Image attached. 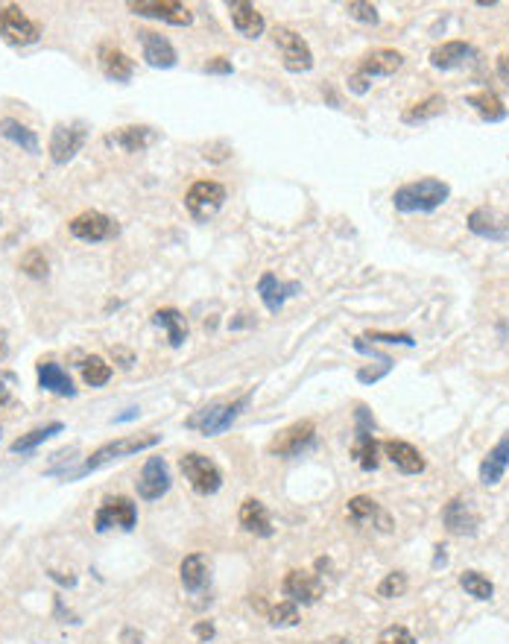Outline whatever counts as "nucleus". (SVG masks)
I'll list each match as a JSON object with an SVG mask.
<instances>
[{
  "label": "nucleus",
  "mask_w": 509,
  "mask_h": 644,
  "mask_svg": "<svg viewBox=\"0 0 509 644\" xmlns=\"http://www.w3.org/2000/svg\"><path fill=\"white\" fill-rule=\"evenodd\" d=\"M451 197V185L442 179H419L410 185H401L392 194V206L401 214H430L439 206H445Z\"/></svg>",
  "instance_id": "obj_1"
},
{
  "label": "nucleus",
  "mask_w": 509,
  "mask_h": 644,
  "mask_svg": "<svg viewBox=\"0 0 509 644\" xmlns=\"http://www.w3.org/2000/svg\"><path fill=\"white\" fill-rule=\"evenodd\" d=\"M161 437L158 434H132V437H123V439H114V442H105L100 446L94 454L85 460V463L76 469L71 477H80V475H89V472H97L105 463H112V460H120V457H129V454H138L143 448H152L158 446Z\"/></svg>",
  "instance_id": "obj_2"
},
{
  "label": "nucleus",
  "mask_w": 509,
  "mask_h": 644,
  "mask_svg": "<svg viewBox=\"0 0 509 644\" xmlns=\"http://www.w3.org/2000/svg\"><path fill=\"white\" fill-rule=\"evenodd\" d=\"M226 188L214 179H199L188 188L185 194V208L197 223H208L220 208L226 206Z\"/></svg>",
  "instance_id": "obj_3"
},
{
  "label": "nucleus",
  "mask_w": 509,
  "mask_h": 644,
  "mask_svg": "<svg viewBox=\"0 0 509 644\" xmlns=\"http://www.w3.org/2000/svg\"><path fill=\"white\" fill-rule=\"evenodd\" d=\"M246 405H249V396H240L237 401H232V405L217 401V405H208L203 410H197L194 416H188L185 425L203 431L205 437H217V434H223V431L232 428V422L240 416V410H243Z\"/></svg>",
  "instance_id": "obj_4"
},
{
  "label": "nucleus",
  "mask_w": 509,
  "mask_h": 644,
  "mask_svg": "<svg viewBox=\"0 0 509 644\" xmlns=\"http://www.w3.org/2000/svg\"><path fill=\"white\" fill-rule=\"evenodd\" d=\"M0 35L12 47H30L42 38V27H38L21 6L4 4L0 6Z\"/></svg>",
  "instance_id": "obj_5"
},
{
  "label": "nucleus",
  "mask_w": 509,
  "mask_h": 644,
  "mask_svg": "<svg viewBox=\"0 0 509 644\" xmlns=\"http://www.w3.org/2000/svg\"><path fill=\"white\" fill-rule=\"evenodd\" d=\"M179 469L185 480L190 484V489L199 495H214L220 486H223V472L217 469L214 460H208L205 454H197V451H190L179 460Z\"/></svg>",
  "instance_id": "obj_6"
},
{
  "label": "nucleus",
  "mask_w": 509,
  "mask_h": 644,
  "mask_svg": "<svg viewBox=\"0 0 509 644\" xmlns=\"http://www.w3.org/2000/svg\"><path fill=\"white\" fill-rule=\"evenodd\" d=\"M316 448V425L311 419H302V422H293L290 428L278 431L275 439L270 442V454L273 457H302L305 451H313Z\"/></svg>",
  "instance_id": "obj_7"
},
{
  "label": "nucleus",
  "mask_w": 509,
  "mask_h": 644,
  "mask_svg": "<svg viewBox=\"0 0 509 644\" xmlns=\"http://www.w3.org/2000/svg\"><path fill=\"white\" fill-rule=\"evenodd\" d=\"M354 422H358V428H354V446H351V454L358 460V466L363 472H374L378 469V439H374V419H372V410L366 405H360L354 410Z\"/></svg>",
  "instance_id": "obj_8"
},
{
  "label": "nucleus",
  "mask_w": 509,
  "mask_h": 644,
  "mask_svg": "<svg viewBox=\"0 0 509 644\" xmlns=\"http://www.w3.org/2000/svg\"><path fill=\"white\" fill-rule=\"evenodd\" d=\"M273 42L281 50V62L290 74H307L313 68V50L299 33H293L290 27H275Z\"/></svg>",
  "instance_id": "obj_9"
},
{
  "label": "nucleus",
  "mask_w": 509,
  "mask_h": 644,
  "mask_svg": "<svg viewBox=\"0 0 509 644\" xmlns=\"http://www.w3.org/2000/svg\"><path fill=\"white\" fill-rule=\"evenodd\" d=\"M68 232L82 244H103V240H114L120 235V223L103 211H82L68 223Z\"/></svg>",
  "instance_id": "obj_10"
},
{
  "label": "nucleus",
  "mask_w": 509,
  "mask_h": 644,
  "mask_svg": "<svg viewBox=\"0 0 509 644\" xmlns=\"http://www.w3.org/2000/svg\"><path fill=\"white\" fill-rule=\"evenodd\" d=\"M85 141H89V127H85L82 120L59 123V127H53V136H50V159H53V165H68V161H73L76 152L85 147Z\"/></svg>",
  "instance_id": "obj_11"
},
{
  "label": "nucleus",
  "mask_w": 509,
  "mask_h": 644,
  "mask_svg": "<svg viewBox=\"0 0 509 644\" xmlns=\"http://www.w3.org/2000/svg\"><path fill=\"white\" fill-rule=\"evenodd\" d=\"M135 524H138V509H135V504H132L127 495L105 498V501L100 504V509H97V516H94V531H97V533L112 531V527L132 531Z\"/></svg>",
  "instance_id": "obj_12"
},
{
  "label": "nucleus",
  "mask_w": 509,
  "mask_h": 644,
  "mask_svg": "<svg viewBox=\"0 0 509 644\" xmlns=\"http://www.w3.org/2000/svg\"><path fill=\"white\" fill-rule=\"evenodd\" d=\"M129 12H135L141 18H156L173 27H190L194 24V12L188 6L176 4V0H129Z\"/></svg>",
  "instance_id": "obj_13"
},
{
  "label": "nucleus",
  "mask_w": 509,
  "mask_h": 644,
  "mask_svg": "<svg viewBox=\"0 0 509 644\" xmlns=\"http://www.w3.org/2000/svg\"><path fill=\"white\" fill-rule=\"evenodd\" d=\"M345 513L358 527H374V531L381 533H392L396 531V522H392V516L383 509L374 498L369 495H354L349 507H345Z\"/></svg>",
  "instance_id": "obj_14"
},
{
  "label": "nucleus",
  "mask_w": 509,
  "mask_h": 644,
  "mask_svg": "<svg viewBox=\"0 0 509 644\" xmlns=\"http://www.w3.org/2000/svg\"><path fill=\"white\" fill-rule=\"evenodd\" d=\"M281 592L290 598L293 603H305V607H311L322 598L325 592V580L320 574L313 571H305V569H293L287 571L284 583H281Z\"/></svg>",
  "instance_id": "obj_15"
},
{
  "label": "nucleus",
  "mask_w": 509,
  "mask_h": 644,
  "mask_svg": "<svg viewBox=\"0 0 509 644\" xmlns=\"http://www.w3.org/2000/svg\"><path fill=\"white\" fill-rule=\"evenodd\" d=\"M442 524H445L448 533H454V536H474L480 527V516L468 498L457 495L445 504V509H442Z\"/></svg>",
  "instance_id": "obj_16"
},
{
  "label": "nucleus",
  "mask_w": 509,
  "mask_h": 644,
  "mask_svg": "<svg viewBox=\"0 0 509 644\" xmlns=\"http://www.w3.org/2000/svg\"><path fill=\"white\" fill-rule=\"evenodd\" d=\"M468 232L477 235V237H486V240H509V217L501 214L497 208H474L472 214H468Z\"/></svg>",
  "instance_id": "obj_17"
},
{
  "label": "nucleus",
  "mask_w": 509,
  "mask_h": 644,
  "mask_svg": "<svg viewBox=\"0 0 509 644\" xmlns=\"http://www.w3.org/2000/svg\"><path fill=\"white\" fill-rule=\"evenodd\" d=\"M138 42H141V47H143V62H147L150 68H158V71L176 68V62H179L176 47H173L161 33L138 30Z\"/></svg>",
  "instance_id": "obj_18"
},
{
  "label": "nucleus",
  "mask_w": 509,
  "mask_h": 644,
  "mask_svg": "<svg viewBox=\"0 0 509 644\" xmlns=\"http://www.w3.org/2000/svg\"><path fill=\"white\" fill-rule=\"evenodd\" d=\"M138 495L143 501H156L170 489V469L165 463V457H150L143 463V472L138 477Z\"/></svg>",
  "instance_id": "obj_19"
},
{
  "label": "nucleus",
  "mask_w": 509,
  "mask_h": 644,
  "mask_svg": "<svg viewBox=\"0 0 509 644\" xmlns=\"http://www.w3.org/2000/svg\"><path fill=\"white\" fill-rule=\"evenodd\" d=\"M156 141H158V132L152 127H120L103 138L105 147H114L123 152H143Z\"/></svg>",
  "instance_id": "obj_20"
},
{
  "label": "nucleus",
  "mask_w": 509,
  "mask_h": 644,
  "mask_svg": "<svg viewBox=\"0 0 509 644\" xmlns=\"http://www.w3.org/2000/svg\"><path fill=\"white\" fill-rule=\"evenodd\" d=\"M299 291H302L299 282H278V275H273V273H264L258 278V296H261V302L270 314L281 311L284 302Z\"/></svg>",
  "instance_id": "obj_21"
},
{
  "label": "nucleus",
  "mask_w": 509,
  "mask_h": 644,
  "mask_svg": "<svg viewBox=\"0 0 509 644\" xmlns=\"http://www.w3.org/2000/svg\"><path fill=\"white\" fill-rule=\"evenodd\" d=\"M97 59H100L103 76H105V80H112V82H129L132 74H135V62H132L129 56L120 50V47H114L109 42L100 44Z\"/></svg>",
  "instance_id": "obj_22"
},
{
  "label": "nucleus",
  "mask_w": 509,
  "mask_h": 644,
  "mask_svg": "<svg viewBox=\"0 0 509 644\" xmlns=\"http://www.w3.org/2000/svg\"><path fill=\"white\" fill-rule=\"evenodd\" d=\"M383 454L389 457V463L398 469L401 475H421L425 472V457L419 454V448H413L405 439H387L383 442Z\"/></svg>",
  "instance_id": "obj_23"
},
{
  "label": "nucleus",
  "mask_w": 509,
  "mask_h": 644,
  "mask_svg": "<svg viewBox=\"0 0 509 644\" xmlns=\"http://www.w3.org/2000/svg\"><path fill=\"white\" fill-rule=\"evenodd\" d=\"M226 6H228V18H232L235 30L240 35H246V38H261L264 35L266 21L252 4H246V0H228Z\"/></svg>",
  "instance_id": "obj_24"
},
{
  "label": "nucleus",
  "mask_w": 509,
  "mask_h": 644,
  "mask_svg": "<svg viewBox=\"0 0 509 644\" xmlns=\"http://www.w3.org/2000/svg\"><path fill=\"white\" fill-rule=\"evenodd\" d=\"M509 466V431L495 442V448L489 451L483 457V463H480V484L483 486H497L501 484V477Z\"/></svg>",
  "instance_id": "obj_25"
},
{
  "label": "nucleus",
  "mask_w": 509,
  "mask_h": 644,
  "mask_svg": "<svg viewBox=\"0 0 509 644\" xmlns=\"http://www.w3.org/2000/svg\"><path fill=\"white\" fill-rule=\"evenodd\" d=\"M472 56H474V47L468 42L454 38V42H442L439 47L430 50V65H434L436 71H454L459 65H466Z\"/></svg>",
  "instance_id": "obj_26"
},
{
  "label": "nucleus",
  "mask_w": 509,
  "mask_h": 644,
  "mask_svg": "<svg viewBox=\"0 0 509 644\" xmlns=\"http://www.w3.org/2000/svg\"><path fill=\"white\" fill-rule=\"evenodd\" d=\"M405 65V56L398 50H389V47H381V50H372L369 56H363L358 74H363L366 80H374V76H392L401 71Z\"/></svg>",
  "instance_id": "obj_27"
},
{
  "label": "nucleus",
  "mask_w": 509,
  "mask_h": 644,
  "mask_svg": "<svg viewBox=\"0 0 509 644\" xmlns=\"http://www.w3.org/2000/svg\"><path fill=\"white\" fill-rule=\"evenodd\" d=\"M240 527H243L246 533L261 536V539H270L273 536L270 513H266V507L258 501V498H246V501L240 504Z\"/></svg>",
  "instance_id": "obj_28"
},
{
  "label": "nucleus",
  "mask_w": 509,
  "mask_h": 644,
  "mask_svg": "<svg viewBox=\"0 0 509 644\" xmlns=\"http://www.w3.org/2000/svg\"><path fill=\"white\" fill-rule=\"evenodd\" d=\"M179 580L185 586V592L199 594L208 586V556L205 554H190L179 565Z\"/></svg>",
  "instance_id": "obj_29"
},
{
  "label": "nucleus",
  "mask_w": 509,
  "mask_h": 644,
  "mask_svg": "<svg viewBox=\"0 0 509 644\" xmlns=\"http://www.w3.org/2000/svg\"><path fill=\"white\" fill-rule=\"evenodd\" d=\"M38 387L53 392V396H76V387L71 381V375L65 372L59 363L47 361V363H38Z\"/></svg>",
  "instance_id": "obj_30"
},
{
  "label": "nucleus",
  "mask_w": 509,
  "mask_h": 644,
  "mask_svg": "<svg viewBox=\"0 0 509 644\" xmlns=\"http://www.w3.org/2000/svg\"><path fill=\"white\" fill-rule=\"evenodd\" d=\"M466 103L472 105V109L480 114V120H486V123H501L509 118V109L495 91H474V94H468Z\"/></svg>",
  "instance_id": "obj_31"
},
{
  "label": "nucleus",
  "mask_w": 509,
  "mask_h": 644,
  "mask_svg": "<svg viewBox=\"0 0 509 644\" xmlns=\"http://www.w3.org/2000/svg\"><path fill=\"white\" fill-rule=\"evenodd\" d=\"M152 325H158V329L167 331V340H170L173 349L185 345L188 322H185V316H181V311H176V307H158V311L152 314Z\"/></svg>",
  "instance_id": "obj_32"
},
{
  "label": "nucleus",
  "mask_w": 509,
  "mask_h": 644,
  "mask_svg": "<svg viewBox=\"0 0 509 644\" xmlns=\"http://www.w3.org/2000/svg\"><path fill=\"white\" fill-rule=\"evenodd\" d=\"M0 136H4L6 141H12L18 144L24 152H38V136L30 129V127H24L21 120H15V118H4L0 120Z\"/></svg>",
  "instance_id": "obj_33"
},
{
  "label": "nucleus",
  "mask_w": 509,
  "mask_h": 644,
  "mask_svg": "<svg viewBox=\"0 0 509 644\" xmlns=\"http://www.w3.org/2000/svg\"><path fill=\"white\" fill-rule=\"evenodd\" d=\"M442 112H445V97H442V94H430V97L413 103L410 109H405L401 120L405 123H425V120L439 118Z\"/></svg>",
  "instance_id": "obj_34"
},
{
  "label": "nucleus",
  "mask_w": 509,
  "mask_h": 644,
  "mask_svg": "<svg viewBox=\"0 0 509 644\" xmlns=\"http://www.w3.org/2000/svg\"><path fill=\"white\" fill-rule=\"evenodd\" d=\"M62 431H65L62 422H50V425L35 428V431H30V434H21V437H18V439L12 442V446H9V451H12V454H27V451L38 448V446H42V442H47L50 437L62 434Z\"/></svg>",
  "instance_id": "obj_35"
},
{
  "label": "nucleus",
  "mask_w": 509,
  "mask_h": 644,
  "mask_svg": "<svg viewBox=\"0 0 509 644\" xmlns=\"http://www.w3.org/2000/svg\"><path fill=\"white\" fill-rule=\"evenodd\" d=\"M459 586L472 594V598L477 601H492V594H495V586L489 577H483L480 571H463L459 574Z\"/></svg>",
  "instance_id": "obj_36"
},
{
  "label": "nucleus",
  "mask_w": 509,
  "mask_h": 644,
  "mask_svg": "<svg viewBox=\"0 0 509 644\" xmlns=\"http://www.w3.org/2000/svg\"><path fill=\"white\" fill-rule=\"evenodd\" d=\"M80 369H82V378L89 387H103V384H109V378H112V367L103 358H97V354L85 358L80 363Z\"/></svg>",
  "instance_id": "obj_37"
},
{
  "label": "nucleus",
  "mask_w": 509,
  "mask_h": 644,
  "mask_svg": "<svg viewBox=\"0 0 509 644\" xmlns=\"http://www.w3.org/2000/svg\"><path fill=\"white\" fill-rule=\"evenodd\" d=\"M407 592V574L405 571H389L383 580L378 583V598H401V594Z\"/></svg>",
  "instance_id": "obj_38"
},
{
  "label": "nucleus",
  "mask_w": 509,
  "mask_h": 644,
  "mask_svg": "<svg viewBox=\"0 0 509 644\" xmlns=\"http://www.w3.org/2000/svg\"><path fill=\"white\" fill-rule=\"evenodd\" d=\"M21 270L30 278H47V273H50V264H47V258H44L42 249H30V252L21 258Z\"/></svg>",
  "instance_id": "obj_39"
},
{
  "label": "nucleus",
  "mask_w": 509,
  "mask_h": 644,
  "mask_svg": "<svg viewBox=\"0 0 509 644\" xmlns=\"http://www.w3.org/2000/svg\"><path fill=\"white\" fill-rule=\"evenodd\" d=\"M270 624L273 627H293V624H299V607L293 601H281L278 607L270 609Z\"/></svg>",
  "instance_id": "obj_40"
},
{
  "label": "nucleus",
  "mask_w": 509,
  "mask_h": 644,
  "mask_svg": "<svg viewBox=\"0 0 509 644\" xmlns=\"http://www.w3.org/2000/svg\"><path fill=\"white\" fill-rule=\"evenodd\" d=\"M345 12H349L354 21H360V24H378L381 21L378 6L363 4V0H351V4H345Z\"/></svg>",
  "instance_id": "obj_41"
},
{
  "label": "nucleus",
  "mask_w": 509,
  "mask_h": 644,
  "mask_svg": "<svg viewBox=\"0 0 509 644\" xmlns=\"http://www.w3.org/2000/svg\"><path fill=\"white\" fill-rule=\"evenodd\" d=\"M378 644H416L413 639V632L407 627H401V624H392L378 636Z\"/></svg>",
  "instance_id": "obj_42"
},
{
  "label": "nucleus",
  "mask_w": 509,
  "mask_h": 644,
  "mask_svg": "<svg viewBox=\"0 0 509 644\" xmlns=\"http://www.w3.org/2000/svg\"><path fill=\"white\" fill-rule=\"evenodd\" d=\"M363 340H378V343H398V345H413L416 340L410 334H381V331H369Z\"/></svg>",
  "instance_id": "obj_43"
},
{
  "label": "nucleus",
  "mask_w": 509,
  "mask_h": 644,
  "mask_svg": "<svg viewBox=\"0 0 509 644\" xmlns=\"http://www.w3.org/2000/svg\"><path fill=\"white\" fill-rule=\"evenodd\" d=\"M203 71H205V74H232V71H235V65L228 62L226 56H217V59H211Z\"/></svg>",
  "instance_id": "obj_44"
},
{
  "label": "nucleus",
  "mask_w": 509,
  "mask_h": 644,
  "mask_svg": "<svg viewBox=\"0 0 509 644\" xmlns=\"http://www.w3.org/2000/svg\"><path fill=\"white\" fill-rule=\"evenodd\" d=\"M372 89V80H366L363 74H351L349 76V91L351 94H366Z\"/></svg>",
  "instance_id": "obj_45"
},
{
  "label": "nucleus",
  "mask_w": 509,
  "mask_h": 644,
  "mask_svg": "<svg viewBox=\"0 0 509 644\" xmlns=\"http://www.w3.org/2000/svg\"><path fill=\"white\" fill-rule=\"evenodd\" d=\"M392 367H381V369H360L358 372V381H363V384H374V381H381L383 375H387Z\"/></svg>",
  "instance_id": "obj_46"
},
{
  "label": "nucleus",
  "mask_w": 509,
  "mask_h": 644,
  "mask_svg": "<svg viewBox=\"0 0 509 644\" xmlns=\"http://www.w3.org/2000/svg\"><path fill=\"white\" fill-rule=\"evenodd\" d=\"M194 632H197L199 641H211V639H214V624H211V621H199L197 627H194Z\"/></svg>",
  "instance_id": "obj_47"
},
{
  "label": "nucleus",
  "mask_w": 509,
  "mask_h": 644,
  "mask_svg": "<svg viewBox=\"0 0 509 644\" xmlns=\"http://www.w3.org/2000/svg\"><path fill=\"white\" fill-rule=\"evenodd\" d=\"M497 74H501V80L509 85V56H497Z\"/></svg>",
  "instance_id": "obj_48"
},
{
  "label": "nucleus",
  "mask_w": 509,
  "mask_h": 644,
  "mask_svg": "<svg viewBox=\"0 0 509 644\" xmlns=\"http://www.w3.org/2000/svg\"><path fill=\"white\" fill-rule=\"evenodd\" d=\"M138 416V407H129L127 413H120V416H114V422H129Z\"/></svg>",
  "instance_id": "obj_49"
},
{
  "label": "nucleus",
  "mask_w": 509,
  "mask_h": 644,
  "mask_svg": "<svg viewBox=\"0 0 509 644\" xmlns=\"http://www.w3.org/2000/svg\"><path fill=\"white\" fill-rule=\"evenodd\" d=\"M9 354V340H6V331H0V361H4Z\"/></svg>",
  "instance_id": "obj_50"
},
{
  "label": "nucleus",
  "mask_w": 509,
  "mask_h": 644,
  "mask_svg": "<svg viewBox=\"0 0 509 644\" xmlns=\"http://www.w3.org/2000/svg\"><path fill=\"white\" fill-rule=\"evenodd\" d=\"M9 399H12V396H9V387H6L4 381H0V407L9 405Z\"/></svg>",
  "instance_id": "obj_51"
},
{
  "label": "nucleus",
  "mask_w": 509,
  "mask_h": 644,
  "mask_svg": "<svg viewBox=\"0 0 509 644\" xmlns=\"http://www.w3.org/2000/svg\"><path fill=\"white\" fill-rule=\"evenodd\" d=\"M313 644H349V639H343V636H334L328 641H313Z\"/></svg>",
  "instance_id": "obj_52"
}]
</instances>
